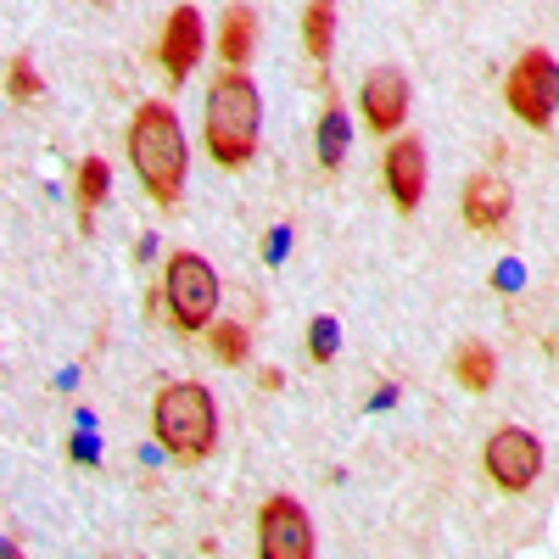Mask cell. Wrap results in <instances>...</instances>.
I'll return each mask as SVG.
<instances>
[{
	"instance_id": "cell-1",
	"label": "cell",
	"mask_w": 559,
	"mask_h": 559,
	"mask_svg": "<svg viewBox=\"0 0 559 559\" xmlns=\"http://www.w3.org/2000/svg\"><path fill=\"white\" fill-rule=\"evenodd\" d=\"M258 129H263V96L247 68H224L207 90V152L224 168H247L258 157Z\"/></svg>"
},
{
	"instance_id": "cell-2",
	"label": "cell",
	"mask_w": 559,
	"mask_h": 559,
	"mask_svg": "<svg viewBox=\"0 0 559 559\" xmlns=\"http://www.w3.org/2000/svg\"><path fill=\"white\" fill-rule=\"evenodd\" d=\"M129 163L146 179L157 207H174L185 191V129L168 102H140L129 118Z\"/></svg>"
},
{
	"instance_id": "cell-3",
	"label": "cell",
	"mask_w": 559,
	"mask_h": 559,
	"mask_svg": "<svg viewBox=\"0 0 559 559\" xmlns=\"http://www.w3.org/2000/svg\"><path fill=\"white\" fill-rule=\"evenodd\" d=\"M152 437L174 453V459H207L218 442V408L213 392L202 381H168L152 403Z\"/></svg>"
},
{
	"instance_id": "cell-4",
	"label": "cell",
	"mask_w": 559,
	"mask_h": 559,
	"mask_svg": "<svg viewBox=\"0 0 559 559\" xmlns=\"http://www.w3.org/2000/svg\"><path fill=\"white\" fill-rule=\"evenodd\" d=\"M163 302L185 336H202L218 313V269L202 252H174L163 274Z\"/></svg>"
},
{
	"instance_id": "cell-5",
	"label": "cell",
	"mask_w": 559,
	"mask_h": 559,
	"mask_svg": "<svg viewBox=\"0 0 559 559\" xmlns=\"http://www.w3.org/2000/svg\"><path fill=\"white\" fill-rule=\"evenodd\" d=\"M503 96H509V112L532 129H548L554 112H559V62L548 51H526L503 79Z\"/></svg>"
},
{
	"instance_id": "cell-6",
	"label": "cell",
	"mask_w": 559,
	"mask_h": 559,
	"mask_svg": "<svg viewBox=\"0 0 559 559\" xmlns=\"http://www.w3.org/2000/svg\"><path fill=\"white\" fill-rule=\"evenodd\" d=\"M481 459H487L492 487H503V492H526V487L543 476V442H537L532 431H521V426L492 431Z\"/></svg>"
},
{
	"instance_id": "cell-7",
	"label": "cell",
	"mask_w": 559,
	"mask_h": 559,
	"mask_svg": "<svg viewBox=\"0 0 559 559\" xmlns=\"http://www.w3.org/2000/svg\"><path fill=\"white\" fill-rule=\"evenodd\" d=\"M258 548L263 559H308L313 554V521L297 498H269L258 509Z\"/></svg>"
},
{
	"instance_id": "cell-8",
	"label": "cell",
	"mask_w": 559,
	"mask_h": 559,
	"mask_svg": "<svg viewBox=\"0 0 559 559\" xmlns=\"http://www.w3.org/2000/svg\"><path fill=\"white\" fill-rule=\"evenodd\" d=\"M202 45H207L202 12H197V7H174V12H168V23H163V45H157V57H163V68H168V79H174V84H185V79L197 73Z\"/></svg>"
},
{
	"instance_id": "cell-9",
	"label": "cell",
	"mask_w": 559,
	"mask_h": 559,
	"mask_svg": "<svg viewBox=\"0 0 559 559\" xmlns=\"http://www.w3.org/2000/svg\"><path fill=\"white\" fill-rule=\"evenodd\" d=\"M358 107H364V123L376 134H397L403 118H408V79L397 68H376L358 90Z\"/></svg>"
},
{
	"instance_id": "cell-10",
	"label": "cell",
	"mask_w": 559,
	"mask_h": 559,
	"mask_svg": "<svg viewBox=\"0 0 559 559\" xmlns=\"http://www.w3.org/2000/svg\"><path fill=\"white\" fill-rule=\"evenodd\" d=\"M386 191L403 213L426 202V140L419 134H397L386 146Z\"/></svg>"
},
{
	"instance_id": "cell-11",
	"label": "cell",
	"mask_w": 559,
	"mask_h": 559,
	"mask_svg": "<svg viewBox=\"0 0 559 559\" xmlns=\"http://www.w3.org/2000/svg\"><path fill=\"white\" fill-rule=\"evenodd\" d=\"M459 207H464V224H471V229H481V236H498V229L515 218V191H509L498 174H476L471 185H464Z\"/></svg>"
},
{
	"instance_id": "cell-12",
	"label": "cell",
	"mask_w": 559,
	"mask_h": 559,
	"mask_svg": "<svg viewBox=\"0 0 559 559\" xmlns=\"http://www.w3.org/2000/svg\"><path fill=\"white\" fill-rule=\"evenodd\" d=\"M252 39H258V17L247 7H229L224 23H218V57L229 68H247L252 62Z\"/></svg>"
},
{
	"instance_id": "cell-13",
	"label": "cell",
	"mask_w": 559,
	"mask_h": 559,
	"mask_svg": "<svg viewBox=\"0 0 559 559\" xmlns=\"http://www.w3.org/2000/svg\"><path fill=\"white\" fill-rule=\"evenodd\" d=\"M453 376H459V386H471V392H492V381H498V358H492V347H487V342L459 347Z\"/></svg>"
},
{
	"instance_id": "cell-14",
	"label": "cell",
	"mask_w": 559,
	"mask_h": 559,
	"mask_svg": "<svg viewBox=\"0 0 559 559\" xmlns=\"http://www.w3.org/2000/svg\"><path fill=\"white\" fill-rule=\"evenodd\" d=\"M302 39H308V57H313V62L331 57V39H336V0H308Z\"/></svg>"
},
{
	"instance_id": "cell-15",
	"label": "cell",
	"mask_w": 559,
	"mask_h": 559,
	"mask_svg": "<svg viewBox=\"0 0 559 559\" xmlns=\"http://www.w3.org/2000/svg\"><path fill=\"white\" fill-rule=\"evenodd\" d=\"M342 157H347V112L342 102H331L319 112V168H342Z\"/></svg>"
},
{
	"instance_id": "cell-16",
	"label": "cell",
	"mask_w": 559,
	"mask_h": 559,
	"mask_svg": "<svg viewBox=\"0 0 559 559\" xmlns=\"http://www.w3.org/2000/svg\"><path fill=\"white\" fill-rule=\"evenodd\" d=\"M207 347H213L218 364H247L252 331H247V324H236V319H213V324H207Z\"/></svg>"
},
{
	"instance_id": "cell-17",
	"label": "cell",
	"mask_w": 559,
	"mask_h": 559,
	"mask_svg": "<svg viewBox=\"0 0 559 559\" xmlns=\"http://www.w3.org/2000/svg\"><path fill=\"white\" fill-rule=\"evenodd\" d=\"M107 185H112V174H107L102 157H84L79 163V207H84V224H90V213L107 202Z\"/></svg>"
},
{
	"instance_id": "cell-18",
	"label": "cell",
	"mask_w": 559,
	"mask_h": 559,
	"mask_svg": "<svg viewBox=\"0 0 559 559\" xmlns=\"http://www.w3.org/2000/svg\"><path fill=\"white\" fill-rule=\"evenodd\" d=\"M342 347V331H336V319H313V331H308V358L313 364H331Z\"/></svg>"
},
{
	"instance_id": "cell-19",
	"label": "cell",
	"mask_w": 559,
	"mask_h": 559,
	"mask_svg": "<svg viewBox=\"0 0 559 559\" xmlns=\"http://www.w3.org/2000/svg\"><path fill=\"white\" fill-rule=\"evenodd\" d=\"M12 96H17V102H39V73H34L28 57L12 62Z\"/></svg>"
}]
</instances>
